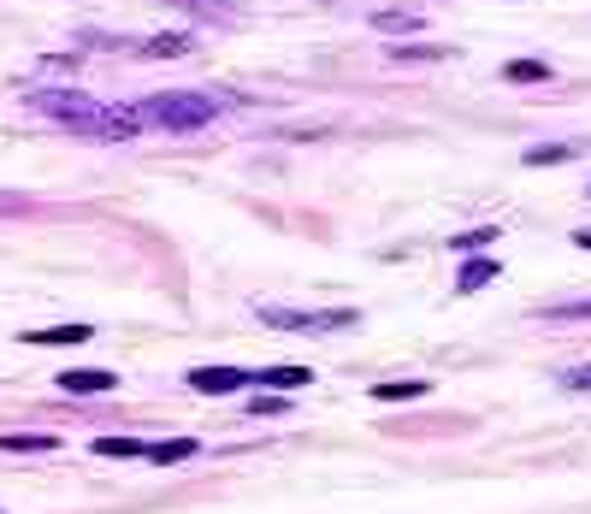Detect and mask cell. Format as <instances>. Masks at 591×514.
Here are the masks:
<instances>
[{
    "instance_id": "cell-8",
    "label": "cell",
    "mask_w": 591,
    "mask_h": 514,
    "mask_svg": "<svg viewBox=\"0 0 591 514\" xmlns=\"http://www.w3.org/2000/svg\"><path fill=\"white\" fill-rule=\"evenodd\" d=\"M196 455V438H166V444H148V461L154 467H178V461H190Z\"/></svg>"
},
{
    "instance_id": "cell-5",
    "label": "cell",
    "mask_w": 591,
    "mask_h": 514,
    "mask_svg": "<svg viewBox=\"0 0 591 514\" xmlns=\"http://www.w3.org/2000/svg\"><path fill=\"white\" fill-rule=\"evenodd\" d=\"M119 379L107 373V367H71V373H60V390H71V396H101V390H113Z\"/></svg>"
},
{
    "instance_id": "cell-10",
    "label": "cell",
    "mask_w": 591,
    "mask_h": 514,
    "mask_svg": "<svg viewBox=\"0 0 591 514\" xmlns=\"http://www.w3.org/2000/svg\"><path fill=\"white\" fill-rule=\"evenodd\" d=\"M426 379H385V385H373V396L379 402H408V396H426Z\"/></svg>"
},
{
    "instance_id": "cell-19",
    "label": "cell",
    "mask_w": 591,
    "mask_h": 514,
    "mask_svg": "<svg viewBox=\"0 0 591 514\" xmlns=\"http://www.w3.org/2000/svg\"><path fill=\"white\" fill-rule=\"evenodd\" d=\"M562 385H568V390H591V367H568V373H562Z\"/></svg>"
},
{
    "instance_id": "cell-20",
    "label": "cell",
    "mask_w": 591,
    "mask_h": 514,
    "mask_svg": "<svg viewBox=\"0 0 591 514\" xmlns=\"http://www.w3.org/2000/svg\"><path fill=\"white\" fill-rule=\"evenodd\" d=\"M396 60H432V54H438V48H426V42H414V48H391Z\"/></svg>"
},
{
    "instance_id": "cell-14",
    "label": "cell",
    "mask_w": 591,
    "mask_h": 514,
    "mask_svg": "<svg viewBox=\"0 0 591 514\" xmlns=\"http://www.w3.org/2000/svg\"><path fill=\"white\" fill-rule=\"evenodd\" d=\"M379 30H420V12H379Z\"/></svg>"
},
{
    "instance_id": "cell-6",
    "label": "cell",
    "mask_w": 591,
    "mask_h": 514,
    "mask_svg": "<svg viewBox=\"0 0 591 514\" xmlns=\"http://www.w3.org/2000/svg\"><path fill=\"white\" fill-rule=\"evenodd\" d=\"M497 272H503V260H497V255L467 260V266H461V278H456V290H461V296H473V290H485V284H491Z\"/></svg>"
},
{
    "instance_id": "cell-15",
    "label": "cell",
    "mask_w": 591,
    "mask_h": 514,
    "mask_svg": "<svg viewBox=\"0 0 591 514\" xmlns=\"http://www.w3.org/2000/svg\"><path fill=\"white\" fill-rule=\"evenodd\" d=\"M568 154H574V148H526L521 160L526 166H556V160H568Z\"/></svg>"
},
{
    "instance_id": "cell-18",
    "label": "cell",
    "mask_w": 591,
    "mask_h": 514,
    "mask_svg": "<svg viewBox=\"0 0 591 514\" xmlns=\"http://www.w3.org/2000/svg\"><path fill=\"white\" fill-rule=\"evenodd\" d=\"M184 48H190L184 36H154V42H148V54H166V60H172V54H184Z\"/></svg>"
},
{
    "instance_id": "cell-11",
    "label": "cell",
    "mask_w": 591,
    "mask_h": 514,
    "mask_svg": "<svg viewBox=\"0 0 591 514\" xmlns=\"http://www.w3.org/2000/svg\"><path fill=\"white\" fill-rule=\"evenodd\" d=\"M95 455H107V461H136V455H148V444H136V438H95Z\"/></svg>"
},
{
    "instance_id": "cell-17",
    "label": "cell",
    "mask_w": 591,
    "mask_h": 514,
    "mask_svg": "<svg viewBox=\"0 0 591 514\" xmlns=\"http://www.w3.org/2000/svg\"><path fill=\"white\" fill-rule=\"evenodd\" d=\"M497 231H467V237H450V249H461V255H473V249H485Z\"/></svg>"
},
{
    "instance_id": "cell-12",
    "label": "cell",
    "mask_w": 591,
    "mask_h": 514,
    "mask_svg": "<svg viewBox=\"0 0 591 514\" xmlns=\"http://www.w3.org/2000/svg\"><path fill=\"white\" fill-rule=\"evenodd\" d=\"M503 77H509V83H550V65L544 60H515Z\"/></svg>"
},
{
    "instance_id": "cell-2",
    "label": "cell",
    "mask_w": 591,
    "mask_h": 514,
    "mask_svg": "<svg viewBox=\"0 0 591 514\" xmlns=\"http://www.w3.org/2000/svg\"><path fill=\"white\" fill-rule=\"evenodd\" d=\"M136 113H142V125L201 130L207 119H213V113H219V101H213V95H154V101H142Z\"/></svg>"
},
{
    "instance_id": "cell-4",
    "label": "cell",
    "mask_w": 591,
    "mask_h": 514,
    "mask_svg": "<svg viewBox=\"0 0 591 514\" xmlns=\"http://www.w3.org/2000/svg\"><path fill=\"white\" fill-rule=\"evenodd\" d=\"M255 385V373H237V367H196L190 373V390L196 396H231V390Z\"/></svg>"
},
{
    "instance_id": "cell-9",
    "label": "cell",
    "mask_w": 591,
    "mask_h": 514,
    "mask_svg": "<svg viewBox=\"0 0 591 514\" xmlns=\"http://www.w3.org/2000/svg\"><path fill=\"white\" fill-rule=\"evenodd\" d=\"M24 343H89V325H48V331H18Z\"/></svg>"
},
{
    "instance_id": "cell-13",
    "label": "cell",
    "mask_w": 591,
    "mask_h": 514,
    "mask_svg": "<svg viewBox=\"0 0 591 514\" xmlns=\"http://www.w3.org/2000/svg\"><path fill=\"white\" fill-rule=\"evenodd\" d=\"M0 450H54V438H42V432H6Z\"/></svg>"
},
{
    "instance_id": "cell-7",
    "label": "cell",
    "mask_w": 591,
    "mask_h": 514,
    "mask_svg": "<svg viewBox=\"0 0 591 514\" xmlns=\"http://www.w3.org/2000/svg\"><path fill=\"white\" fill-rule=\"evenodd\" d=\"M314 379L308 367H266V373H255V385H266V390H302Z\"/></svg>"
},
{
    "instance_id": "cell-16",
    "label": "cell",
    "mask_w": 591,
    "mask_h": 514,
    "mask_svg": "<svg viewBox=\"0 0 591 514\" xmlns=\"http://www.w3.org/2000/svg\"><path fill=\"white\" fill-rule=\"evenodd\" d=\"M550 320H591V302H556V308H544Z\"/></svg>"
},
{
    "instance_id": "cell-21",
    "label": "cell",
    "mask_w": 591,
    "mask_h": 514,
    "mask_svg": "<svg viewBox=\"0 0 591 514\" xmlns=\"http://www.w3.org/2000/svg\"><path fill=\"white\" fill-rule=\"evenodd\" d=\"M574 243H580V249H591V231H574Z\"/></svg>"
},
{
    "instance_id": "cell-3",
    "label": "cell",
    "mask_w": 591,
    "mask_h": 514,
    "mask_svg": "<svg viewBox=\"0 0 591 514\" xmlns=\"http://www.w3.org/2000/svg\"><path fill=\"white\" fill-rule=\"evenodd\" d=\"M261 325L296 331V337H326V331H349L355 308H261Z\"/></svg>"
},
{
    "instance_id": "cell-1",
    "label": "cell",
    "mask_w": 591,
    "mask_h": 514,
    "mask_svg": "<svg viewBox=\"0 0 591 514\" xmlns=\"http://www.w3.org/2000/svg\"><path fill=\"white\" fill-rule=\"evenodd\" d=\"M30 101H36V113H48L54 125L77 130V136H107V142H136L142 136V113H131V107H101V101H89L77 89H36Z\"/></svg>"
}]
</instances>
